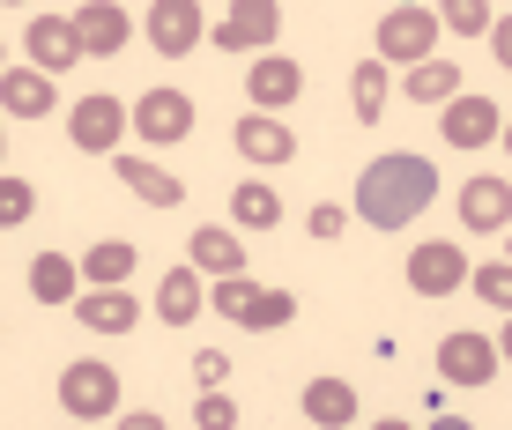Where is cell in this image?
<instances>
[{
    "mask_svg": "<svg viewBox=\"0 0 512 430\" xmlns=\"http://www.w3.org/2000/svg\"><path fill=\"white\" fill-rule=\"evenodd\" d=\"M208 304H216L231 327H253V334L290 327V319H297V297H290V290H260V282H245V275H216Z\"/></svg>",
    "mask_w": 512,
    "mask_h": 430,
    "instance_id": "2",
    "label": "cell"
},
{
    "mask_svg": "<svg viewBox=\"0 0 512 430\" xmlns=\"http://www.w3.org/2000/svg\"><path fill=\"white\" fill-rule=\"evenodd\" d=\"M409 290L416 297H453V290H468V253L453 238H423L416 253H409Z\"/></svg>",
    "mask_w": 512,
    "mask_h": 430,
    "instance_id": "6",
    "label": "cell"
},
{
    "mask_svg": "<svg viewBox=\"0 0 512 430\" xmlns=\"http://www.w3.org/2000/svg\"><path fill=\"white\" fill-rule=\"evenodd\" d=\"M498 364H505V356H498V342H483V334H446V342H438V379H446V386H490V379H498Z\"/></svg>",
    "mask_w": 512,
    "mask_h": 430,
    "instance_id": "9",
    "label": "cell"
},
{
    "mask_svg": "<svg viewBox=\"0 0 512 430\" xmlns=\"http://www.w3.org/2000/svg\"><path fill=\"white\" fill-rule=\"evenodd\" d=\"M186 260L201 267L208 282H216V275H245V238H231V230H216V223H201V230L186 238Z\"/></svg>",
    "mask_w": 512,
    "mask_h": 430,
    "instance_id": "20",
    "label": "cell"
},
{
    "mask_svg": "<svg viewBox=\"0 0 512 430\" xmlns=\"http://www.w3.org/2000/svg\"><path fill=\"white\" fill-rule=\"evenodd\" d=\"M461 230L468 238H505L512 230V178H468L461 186Z\"/></svg>",
    "mask_w": 512,
    "mask_h": 430,
    "instance_id": "12",
    "label": "cell"
},
{
    "mask_svg": "<svg viewBox=\"0 0 512 430\" xmlns=\"http://www.w3.org/2000/svg\"><path fill=\"white\" fill-rule=\"evenodd\" d=\"M223 371H231V356H223V349H201V356H193V379H201V386H223Z\"/></svg>",
    "mask_w": 512,
    "mask_h": 430,
    "instance_id": "33",
    "label": "cell"
},
{
    "mask_svg": "<svg viewBox=\"0 0 512 430\" xmlns=\"http://www.w3.org/2000/svg\"><path fill=\"white\" fill-rule=\"evenodd\" d=\"M30 223V178H0V230Z\"/></svg>",
    "mask_w": 512,
    "mask_h": 430,
    "instance_id": "30",
    "label": "cell"
},
{
    "mask_svg": "<svg viewBox=\"0 0 512 430\" xmlns=\"http://www.w3.org/2000/svg\"><path fill=\"white\" fill-rule=\"evenodd\" d=\"M282 38V0H231L216 23V52H275Z\"/></svg>",
    "mask_w": 512,
    "mask_h": 430,
    "instance_id": "5",
    "label": "cell"
},
{
    "mask_svg": "<svg viewBox=\"0 0 512 430\" xmlns=\"http://www.w3.org/2000/svg\"><path fill=\"white\" fill-rule=\"evenodd\" d=\"M119 178H127L134 201H149V208H179L186 201V178H171L156 156H119Z\"/></svg>",
    "mask_w": 512,
    "mask_h": 430,
    "instance_id": "21",
    "label": "cell"
},
{
    "mask_svg": "<svg viewBox=\"0 0 512 430\" xmlns=\"http://www.w3.org/2000/svg\"><path fill=\"white\" fill-rule=\"evenodd\" d=\"M52 104H60V97H52L45 67H8V75H0V112H8V119H45Z\"/></svg>",
    "mask_w": 512,
    "mask_h": 430,
    "instance_id": "19",
    "label": "cell"
},
{
    "mask_svg": "<svg viewBox=\"0 0 512 430\" xmlns=\"http://www.w3.org/2000/svg\"><path fill=\"white\" fill-rule=\"evenodd\" d=\"M438 134H446L453 149H490V141L505 134V112L490 97H475V89H461L453 104H438Z\"/></svg>",
    "mask_w": 512,
    "mask_h": 430,
    "instance_id": "8",
    "label": "cell"
},
{
    "mask_svg": "<svg viewBox=\"0 0 512 430\" xmlns=\"http://www.w3.org/2000/svg\"><path fill=\"white\" fill-rule=\"evenodd\" d=\"M231 223H238V230H275V223H282V193L268 186V178H238Z\"/></svg>",
    "mask_w": 512,
    "mask_h": 430,
    "instance_id": "26",
    "label": "cell"
},
{
    "mask_svg": "<svg viewBox=\"0 0 512 430\" xmlns=\"http://www.w3.org/2000/svg\"><path fill=\"white\" fill-rule=\"evenodd\" d=\"M490 52H498V67L512 75V15H498V23H490Z\"/></svg>",
    "mask_w": 512,
    "mask_h": 430,
    "instance_id": "34",
    "label": "cell"
},
{
    "mask_svg": "<svg viewBox=\"0 0 512 430\" xmlns=\"http://www.w3.org/2000/svg\"><path fill=\"white\" fill-rule=\"evenodd\" d=\"M201 267H164V282H156V319H164V327H193V319H201V304H208V290H201Z\"/></svg>",
    "mask_w": 512,
    "mask_h": 430,
    "instance_id": "17",
    "label": "cell"
},
{
    "mask_svg": "<svg viewBox=\"0 0 512 430\" xmlns=\"http://www.w3.org/2000/svg\"><path fill=\"white\" fill-rule=\"evenodd\" d=\"M438 23H446L453 38H490V23H498V15H490V0H446V8H438Z\"/></svg>",
    "mask_w": 512,
    "mask_h": 430,
    "instance_id": "28",
    "label": "cell"
},
{
    "mask_svg": "<svg viewBox=\"0 0 512 430\" xmlns=\"http://www.w3.org/2000/svg\"><path fill=\"white\" fill-rule=\"evenodd\" d=\"M201 38H208L201 0H149V45H156V60H186Z\"/></svg>",
    "mask_w": 512,
    "mask_h": 430,
    "instance_id": "7",
    "label": "cell"
},
{
    "mask_svg": "<svg viewBox=\"0 0 512 430\" xmlns=\"http://www.w3.org/2000/svg\"><path fill=\"white\" fill-rule=\"evenodd\" d=\"M245 97H253V112H282V104L305 97V67L282 60V52H260V60L245 67Z\"/></svg>",
    "mask_w": 512,
    "mask_h": 430,
    "instance_id": "14",
    "label": "cell"
},
{
    "mask_svg": "<svg viewBox=\"0 0 512 430\" xmlns=\"http://www.w3.org/2000/svg\"><path fill=\"white\" fill-rule=\"evenodd\" d=\"M438 201V171H431V156H416V149H394V156H372L357 178V215L372 230H409L423 208Z\"/></svg>",
    "mask_w": 512,
    "mask_h": 430,
    "instance_id": "1",
    "label": "cell"
},
{
    "mask_svg": "<svg viewBox=\"0 0 512 430\" xmlns=\"http://www.w3.org/2000/svg\"><path fill=\"white\" fill-rule=\"evenodd\" d=\"M60 408L75 423H112L119 416V371L97 364V356H82V364L60 371Z\"/></svg>",
    "mask_w": 512,
    "mask_h": 430,
    "instance_id": "4",
    "label": "cell"
},
{
    "mask_svg": "<svg viewBox=\"0 0 512 430\" xmlns=\"http://www.w3.org/2000/svg\"><path fill=\"white\" fill-rule=\"evenodd\" d=\"M468 290L483 304H498V312H512V260H490V267H468Z\"/></svg>",
    "mask_w": 512,
    "mask_h": 430,
    "instance_id": "29",
    "label": "cell"
},
{
    "mask_svg": "<svg viewBox=\"0 0 512 430\" xmlns=\"http://www.w3.org/2000/svg\"><path fill=\"white\" fill-rule=\"evenodd\" d=\"M498 356H505V364H512V312H505V334H498Z\"/></svg>",
    "mask_w": 512,
    "mask_h": 430,
    "instance_id": "35",
    "label": "cell"
},
{
    "mask_svg": "<svg viewBox=\"0 0 512 430\" xmlns=\"http://www.w3.org/2000/svg\"><path fill=\"white\" fill-rule=\"evenodd\" d=\"M193 423H208V430H231L238 423V401L223 386H201V408H193Z\"/></svg>",
    "mask_w": 512,
    "mask_h": 430,
    "instance_id": "31",
    "label": "cell"
},
{
    "mask_svg": "<svg viewBox=\"0 0 512 430\" xmlns=\"http://www.w3.org/2000/svg\"><path fill=\"white\" fill-rule=\"evenodd\" d=\"M505 260H512V230H505Z\"/></svg>",
    "mask_w": 512,
    "mask_h": 430,
    "instance_id": "37",
    "label": "cell"
},
{
    "mask_svg": "<svg viewBox=\"0 0 512 430\" xmlns=\"http://www.w3.org/2000/svg\"><path fill=\"white\" fill-rule=\"evenodd\" d=\"M305 423L349 430V423H357V386H349V379H312L305 386Z\"/></svg>",
    "mask_w": 512,
    "mask_h": 430,
    "instance_id": "22",
    "label": "cell"
},
{
    "mask_svg": "<svg viewBox=\"0 0 512 430\" xmlns=\"http://www.w3.org/2000/svg\"><path fill=\"white\" fill-rule=\"evenodd\" d=\"M75 290H82V260H67V253L30 260V297L38 304H75Z\"/></svg>",
    "mask_w": 512,
    "mask_h": 430,
    "instance_id": "24",
    "label": "cell"
},
{
    "mask_svg": "<svg viewBox=\"0 0 512 430\" xmlns=\"http://www.w3.org/2000/svg\"><path fill=\"white\" fill-rule=\"evenodd\" d=\"M498 141H505V149H512V119H505V134H498Z\"/></svg>",
    "mask_w": 512,
    "mask_h": 430,
    "instance_id": "36",
    "label": "cell"
},
{
    "mask_svg": "<svg viewBox=\"0 0 512 430\" xmlns=\"http://www.w3.org/2000/svg\"><path fill=\"white\" fill-rule=\"evenodd\" d=\"M127 127H134V112H127L119 97H82L75 119H67V141H75V149H90V156H112Z\"/></svg>",
    "mask_w": 512,
    "mask_h": 430,
    "instance_id": "11",
    "label": "cell"
},
{
    "mask_svg": "<svg viewBox=\"0 0 512 430\" xmlns=\"http://www.w3.org/2000/svg\"><path fill=\"white\" fill-rule=\"evenodd\" d=\"M75 30H82V52H90V60H112V52L134 38V23H127V8H119V0H82V8H75Z\"/></svg>",
    "mask_w": 512,
    "mask_h": 430,
    "instance_id": "16",
    "label": "cell"
},
{
    "mask_svg": "<svg viewBox=\"0 0 512 430\" xmlns=\"http://www.w3.org/2000/svg\"><path fill=\"white\" fill-rule=\"evenodd\" d=\"M15 8H23V0H15Z\"/></svg>",
    "mask_w": 512,
    "mask_h": 430,
    "instance_id": "38",
    "label": "cell"
},
{
    "mask_svg": "<svg viewBox=\"0 0 512 430\" xmlns=\"http://www.w3.org/2000/svg\"><path fill=\"white\" fill-rule=\"evenodd\" d=\"M305 230H312V238H320V245H334V238H349V215L334 208V201H320V208L305 215Z\"/></svg>",
    "mask_w": 512,
    "mask_h": 430,
    "instance_id": "32",
    "label": "cell"
},
{
    "mask_svg": "<svg viewBox=\"0 0 512 430\" xmlns=\"http://www.w3.org/2000/svg\"><path fill=\"white\" fill-rule=\"evenodd\" d=\"M134 267H141V253H134L127 238H97L90 253H82V282H97V290H119Z\"/></svg>",
    "mask_w": 512,
    "mask_h": 430,
    "instance_id": "25",
    "label": "cell"
},
{
    "mask_svg": "<svg viewBox=\"0 0 512 430\" xmlns=\"http://www.w3.org/2000/svg\"><path fill=\"white\" fill-rule=\"evenodd\" d=\"M23 52L30 60L45 67V75H67V67L75 60H90V52H82V30H75V15H30V30H23Z\"/></svg>",
    "mask_w": 512,
    "mask_h": 430,
    "instance_id": "13",
    "label": "cell"
},
{
    "mask_svg": "<svg viewBox=\"0 0 512 430\" xmlns=\"http://www.w3.org/2000/svg\"><path fill=\"white\" fill-rule=\"evenodd\" d=\"M75 319L90 334H134L141 327V297H127V282H119V290H97L90 282V297H75Z\"/></svg>",
    "mask_w": 512,
    "mask_h": 430,
    "instance_id": "18",
    "label": "cell"
},
{
    "mask_svg": "<svg viewBox=\"0 0 512 430\" xmlns=\"http://www.w3.org/2000/svg\"><path fill=\"white\" fill-rule=\"evenodd\" d=\"M238 156H245V164H260V171H282L297 156V134L282 127L275 112H253V119H238Z\"/></svg>",
    "mask_w": 512,
    "mask_h": 430,
    "instance_id": "15",
    "label": "cell"
},
{
    "mask_svg": "<svg viewBox=\"0 0 512 430\" xmlns=\"http://www.w3.org/2000/svg\"><path fill=\"white\" fill-rule=\"evenodd\" d=\"M134 134L149 141V149L186 141V134H193V97H186V89H149V97L134 104Z\"/></svg>",
    "mask_w": 512,
    "mask_h": 430,
    "instance_id": "10",
    "label": "cell"
},
{
    "mask_svg": "<svg viewBox=\"0 0 512 430\" xmlns=\"http://www.w3.org/2000/svg\"><path fill=\"white\" fill-rule=\"evenodd\" d=\"M401 97H409V104H453V97H461V60H438V52L416 60L409 82H401Z\"/></svg>",
    "mask_w": 512,
    "mask_h": 430,
    "instance_id": "23",
    "label": "cell"
},
{
    "mask_svg": "<svg viewBox=\"0 0 512 430\" xmlns=\"http://www.w3.org/2000/svg\"><path fill=\"white\" fill-rule=\"evenodd\" d=\"M438 30H446V23H438L423 0H401V8L379 15V60H386V67H394V60H401V67L431 60V52H438Z\"/></svg>",
    "mask_w": 512,
    "mask_h": 430,
    "instance_id": "3",
    "label": "cell"
},
{
    "mask_svg": "<svg viewBox=\"0 0 512 430\" xmlns=\"http://www.w3.org/2000/svg\"><path fill=\"white\" fill-rule=\"evenodd\" d=\"M386 82H394V67H386V60H357V75H349L357 127H379V119H386Z\"/></svg>",
    "mask_w": 512,
    "mask_h": 430,
    "instance_id": "27",
    "label": "cell"
}]
</instances>
